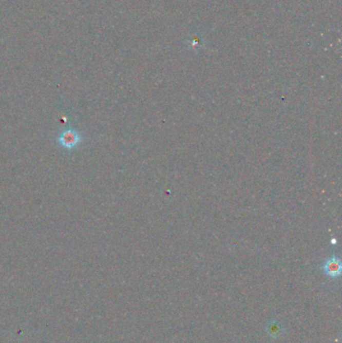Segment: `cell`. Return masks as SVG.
Returning a JSON list of instances; mask_svg holds the SVG:
<instances>
[{
    "label": "cell",
    "mask_w": 342,
    "mask_h": 343,
    "mask_svg": "<svg viewBox=\"0 0 342 343\" xmlns=\"http://www.w3.org/2000/svg\"><path fill=\"white\" fill-rule=\"evenodd\" d=\"M322 269L325 272V274H327L329 277L336 278L341 273V262L338 258L332 256L326 260Z\"/></svg>",
    "instance_id": "7a4b0ae2"
},
{
    "label": "cell",
    "mask_w": 342,
    "mask_h": 343,
    "mask_svg": "<svg viewBox=\"0 0 342 343\" xmlns=\"http://www.w3.org/2000/svg\"><path fill=\"white\" fill-rule=\"evenodd\" d=\"M59 144L66 150H71L82 142L81 135L74 129H66L58 139Z\"/></svg>",
    "instance_id": "6da1fadb"
},
{
    "label": "cell",
    "mask_w": 342,
    "mask_h": 343,
    "mask_svg": "<svg viewBox=\"0 0 342 343\" xmlns=\"http://www.w3.org/2000/svg\"><path fill=\"white\" fill-rule=\"evenodd\" d=\"M267 332L272 337L277 338V337H279L281 335V333L283 332V327H282V325L280 324V322L279 321H271L269 323L268 327H267Z\"/></svg>",
    "instance_id": "3957f363"
}]
</instances>
